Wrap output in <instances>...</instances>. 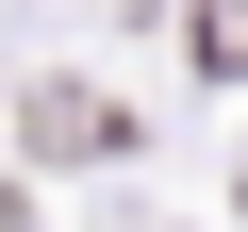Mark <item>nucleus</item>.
<instances>
[{
  "label": "nucleus",
  "instance_id": "obj_1",
  "mask_svg": "<svg viewBox=\"0 0 248 232\" xmlns=\"http://www.w3.org/2000/svg\"><path fill=\"white\" fill-rule=\"evenodd\" d=\"M33 133H50V166H99V149H116V116H99L83 83H33Z\"/></svg>",
  "mask_w": 248,
  "mask_h": 232
},
{
  "label": "nucleus",
  "instance_id": "obj_2",
  "mask_svg": "<svg viewBox=\"0 0 248 232\" xmlns=\"http://www.w3.org/2000/svg\"><path fill=\"white\" fill-rule=\"evenodd\" d=\"M199 66H248V0H199Z\"/></svg>",
  "mask_w": 248,
  "mask_h": 232
}]
</instances>
